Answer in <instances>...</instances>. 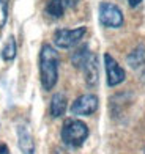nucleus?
<instances>
[{"instance_id":"obj_6","label":"nucleus","mask_w":145,"mask_h":154,"mask_svg":"<svg viewBox=\"0 0 145 154\" xmlns=\"http://www.w3.org/2000/svg\"><path fill=\"white\" fill-rule=\"evenodd\" d=\"M104 68H106V75H107V85L109 87H117L121 82H125L126 72L117 60L110 54H104Z\"/></svg>"},{"instance_id":"obj_9","label":"nucleus","mask_w":145,"mask_h":154,"mask_svg":"<svg viewBox=\"0 0 145 154\" xmlns=\"http://www.w3.org/2000/svg\"><path fill=\"white\" fill-rule=\"evenodd\" d=\"M66 106H68V101H66V96L63 93H55L51 99V116L52 118H60L65 115L66 112Z\"/></svg>"},{"instance_id":"obj_7","label":"nucleus","mask_w":145,"mask_h":154,"mask_svg":"<svg viewBox=\"0 0 145 154\" xmlns=\"http://www.w3.org/2000/svg\"><path fill=\"white\" fill-rule=\"evenodd\" d=\"M17 132V145L24 154H35V142L25 124H19L16 128Z\"/></svg>"},{"instance_id":"obj_14","label":"nucleus","mask_w":145,"mask_h":154,"mask_svg":"<svg viewBox=\"0 0 145 154\" xmlns=\"http://www.w3.org/2000/svg\"><path fill=\"white\" fill-rule=\"evenodd\" d=\"M8 8L10 0H0V29H3L6 20H8Z\"/></svg>"},{"instance_id":"obj_13","label":"nucleus","mask_w":145,"mask_h":154,"mask_svg":"<svg viewBox=\"0 0 145 154\" xmlns=\"http://www.w3.org/2000/svg\"><path fill=\"white\" fill-rule=\"evenodd\" d=\"M44 11H46V14L49 16V17H52V19H60L61 16L65 14L66 10L57 2V0H49V2H47V5H46V8H44Z\"/></svg>"},{"instance_id":"obj_5","label":"nucleus","mask_w":145,"mask_h":154,"mask_svg":"<svg viewBox=\"0 0 145 154\" xmlns=\"http://www.w3.org/2000/svg\"><path fill=\"white\" fill-rule=\"evenodd\" d=\"M98 106H99L98 96L92 94V93H87V94L79 96L77 99L73 102L70 110L76 116H90L92 113H95V112L98 110Z\"/></svg>"},{"instance_id":"obj_10","label":"nucleus","mask_w":145,"mask_h":154,"mask_svg":"<svg viewBox=\"0 0 145 154\" xmlns=\"http://www.w3.org/2000/svg\"><path fill=\"white\" fill-rule=\"evenodd\" d=\"M92 55H93V54L90 52V47H88L87 44L77 47V49H76V51L73 52V55H71V63H73V66L77 68V69H84V66L87 65V61L90 60Z\"/></svg>"},{"instance_id":"obj_17","label":"nucleus","mask_w":145,"mask_h":154,"mask_svg":"<svg viewBox=\"0 0 145 154\" xmlns=\"http://www.w3.org/2000/svg\"><path fill=\"white\" fill-rule=\"evenodd\" d=\"M140 2H142V0H128L129 6H133V8H136V6H139V5H140Z\"/></svg>"},{"instance_id":"obj_3","label":"nucleus","mask_w":145,"mask_h":154,"mask_svg":"<svg viewBox=\"0 0 145 154\" xmlns=\"http://www.w3.org/2000/svg\"><path fill=\"white\" fill-rule=\"evenodd\" d=\"M87 33V29L84 25L77 29H58L54 32V44L60 49H71L80 43Z\"/></svg>"},{"instance_id":"obj_11","label":"nucleus","mask_w":145,"mask_h":154,"mask_svg":"<svg viewBox=\"0 0 145 154\" xmlns=\"http://www.w3.org/2000/svg\"><path fill=\"white\" fill-rule=\"evenodd\" d=\"M126 61H128V65L131 68H139L142 63L145 61V47L143 46H137L136 49L131 54H128V57H126Z\"/></svg>"},{"instance_id":"obj_15","label":"nucleus","mask_w":145,"mask_h":154,"mask_svg":"<svg viewBox=\"0 0 145 154\" xmlns=\"http://www.w3.org/2000/svg\"><path fill=\"white\" fill-rule=\"evenodd\" d=\"M57 2L63 6L65 10H68V8H73V6H76V3H77L79 0H57Z\"/></svg>"},{"instance_id":"obj_8","label":"nucleus","mask_w":145,"mask_h":154,"mask_svg":"<svg viewBox=\"0 0 145 154\" xmlns=\"http://www.w3.org/2000/svg\"><path fill=\"white\" fill-rule=\"evenodd\" d=\"M84 75H85V83L90 88L98 85V80H99V65H98V58L96 55L93 54L90 60L87 61V65L84 66Z\"/></svg>"},{"instance_id":"obj_12","label":"nucleus","mask_w":145,"mask_h":154,"mask_svg":"<svg viewBox=\"0 0 145 154\" xmlns=\"http://www.w3.org/2000/svg\"><path fill=\"white\" fill-rule=\"evenodd\" d=\"M16 52H17V46H16V39L14 36H10L8 41L5 43L2 52H0V55H2V58L5 61H13L16 58Z\"/></svg>"},{"instance_id":"obj_2","label":"nucleus","mask_w":145,"mask_h":154,"mask_svg":"<svg viewBox=\"0 0 145 154\" xmlns=\"http://www.w3.org/2000/svg\"><path fill=\"white\" fill-rule=\"evenodd\" d=\"M60 135H61V140H63L65 145L71 146V148H79L88 138V128L84 121L71 118V120L65 121Z\"/></svg>"},{"instance_id":"obj_4","label":"nucleus","mask_w":145,"mask_h":154,"mask_svg":"<svg viewBox=\"0 0 145 154\" xmlns=\"http://www.w3.org/2000/svg\"><path fill=\"white\" fill-rule=\"evenodd\" d=\"M99 22L107 29H120L125 22V17L117 5L102 2L99 5Z\"/></svg>"},{"instance_id":"obj_16","label":"nucleus","mask_w":145,"mask_h":154,"mask_svg":"<svg viewBox=\"0 0 145 154\" xmlns=\"http://www.w3.org/2000/svg\"><path fill=\"white\" fill-rule=\"evenodd\" d=\"M0 154H10V148L5 143H0Z\"/></svg>"},{"instance_id":"obj_1","label":"nucleus","mask_w":145,"mask_h":154,"mask_svg":"<svg viewBox=\"0 0 145 154\" xmlns=\"http://www.w3.org/2000/svg\"><path fill=\"white\" fill-rule=\"evenodd\" d=\"M58 66H60L58 52L51 44H43L39 51V80L41 87L46 91H51L57 85Z\"/></svg>"}]
</instances>
